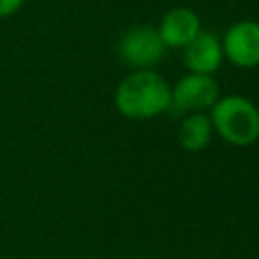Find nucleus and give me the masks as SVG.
<instances>
[{"instance_id": "20e7f679", "label": "nucleus", "mask_w": 259, "mask_h": 259, "mask_svg": "<svg viewBox=\"0 0 259 259\" xmlns=\"http://www.w3.org/2000/svg\"><path fill=\"white\" fill-rule=\"evenodd\" d=\"M221 97L219 83L212 75L186 73L174 87H170V107L184 113H204Z\"/></svg>"}, {"instance_id": "6e6552de", "label": "nucleus", "mask_w": 259, "mask_h": 259, "mask_svg": "<svg viewBox=\"0 0 259 259\" xmlns=\"http://www.w3.org/2000/svg\"><path fill=\"white\" fill-rule=\"evenodd\" d=\"M212 123L206 113H188L178 127V142L186 152H200L208 146Z\"/></svg>"}, {"instance_id": "7ed1b4c3", "label": "nucleus", "mask_w": 259, "mask_h": 259, "mask_svg": "<svg viewBox=\"0 0 259 259\" xmlns=\"http://www.w3.org/2000/svg\"><path fill=\"white\" fill-rule=\"evenodd\" d=\"M164 53H166V47L158 30L148 24H138V26L127 28L119 36V42H117L119 59L134 71L152 69L156 63L162 61Z\"/></svg>"}, {"instance_id": "f257e3e1", "label": "nucleus", "mask_w": 259, "mask_h": 259, "mask_svg": "<svg viewBox=\"0 0 259 259\" xmlns=\"http://www.w3.org/2000/svg\"><path fill=\"white\" fill-rule=\"evenodd\" d=\"M113 103L127 119H152L170 107V85L160 73L138 69L119 81Z\"/></svg>"}, {"instance_id": "0eeeda50", "label": "nucleus", "mask_w": 259, "mask_h": 259, "mask_svg": "<svg viewBox=\"0 0 259 259\" xmlns=\"http://www.w3.org/2000/svg\"><path fill=\"white\" fill-rule=\"evenodd\" d=\"M223 45L214 32L200 30L194 40L184 47V65L188 73L212 75L223 65Z\"/></svg>"}, {"instance_id": "423d86ee", "label": "nucleus", "mask_w": 259, "mask_h": 259, "mask_svg": "<svg viewBox=\"0 0 259 259\" xmlns=\"http://www.w3.org/2000/svg\"><path fill=\"white\" fill-rule=\"evenodd\" d=\"M156 30L166 49H184L190 40L198 36L202 26H200V16L192 8L176 6L162 16Z\"/></svg>"}, {"instance_id": "9d476101", "label": "nucleus", "mask_w": 259, "mask_h": 259, "mask_svg": "<svg viewBox=\"0 0 259 259\" xmlns=\"http://www.w3.org/2000/svg\"><path fill=\"white\" fill-rule=\"evenodd\" d=\"M257 109H259V107H257Z\"/></svg>"}, {"instance_id": "1a4fd4ad", "label": "nucleus", "mask_w": 259, "mask_h": 259, "mask_svg": "<svg viewBox=\"0 0 259 259\" xmlns=\"http://www.w3.org/2000/svg\"><path fill=\"white\" fill-rule=\"evenodd\" d=\"M24 0H0V18L14 16L22 8Z\"/></svg>"}, {"instance_id": "f03ea898", "label": "nucleus", "mask_w": 259, "mask_h": 259, "mask_svg": "<svg viewBox=\"0 0 259 259\" xmlns=\"http://www.w3.org/2000/svg\"><path fill=\"white\" fill-rule=\"evenodd\" d=\"M212 132L231 146H251L259 140V109L243 95H225L210 107Z\"/></svg>"}, {"instance_id": "39448f33", "label": "nucleus", "mask_w": 259, "mask_h": 259, "mask_svg": "<svg viewBox=\"0 0 259 259\" xmlns=\"http://www.w3.org/2000/svg\"><path fill=\"white\" fill-rule=\"evenodd\" d=\"M225 59L239 69L259 67V22L237 20L221 38Z\"/></svg>"}]
</instances>
